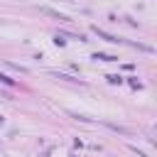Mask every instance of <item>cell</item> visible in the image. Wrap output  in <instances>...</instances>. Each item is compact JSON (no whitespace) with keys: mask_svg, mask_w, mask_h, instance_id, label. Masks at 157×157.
Here are the masks:
<instances>
[{"mask_svg":"<svg viewBox=\"0 0 157 157\" xmlns=\"http://www.w3.org/2000/svg\"><path fill=\"white\" fill-rule=\"evenodd\" d=\"M93 32H96V34H98L101 39H105V42H110V44H118V42H123V39H118V37H113V34H108V32H103V29H98V27H96Z\"/></svg>","mask_w":157,"mask_h":157,"instance_id":"cell-1","label":"cell"}]
</instances>
